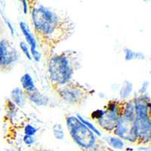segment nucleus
<instances>
[{
	"mask_svg": "<svg viewBox=\"0 0 151 151\" xmlns=\"http://www.w3.org/2000/svg\"><path fill=\"white\" fill-rule=\"evenodd\" d=\"M10 98L11 101L18 107H24L27 101L25 91L20 87L14 88L11 91Z\"/></svg>",
	"mask_w": 151,
	"mask_h": 151,
	"instance_id": "nucleus-11",
	"label": "nucleus"
},
{
	"mask_svg": "<svg viewBox=\"0 0 151 151\" xmlns=\"http://www.w3.org/2000/svg\"><path fill=\"white\" fill-rule=\"evenodd\" d=\"M19 27H20L23 36L26 40V42L29 45L32 58L36 62H40L41 60L42 53L38 50V44L34 34L32 33L29 26L24 21H21L19 23Z\"/></svg>",
	"mask_w": 151,
	"mask_h": 151,
	"instance_id": "nucleus-9",
	"label": "nucleus"
},
{
	"mask_svg": "<svg viewBox=\"0 0 151 151\" xmlns=\"http://www.w3.org/2000/svg\"><path fill=\"white\" fill-rule=\"evenodd\" d=\"M31 151H54L52 150L48 149V148H43V147H36L33 149Z\"/></svg>",
	"mask_w": 151,
	"mask_h": 151,
	"instance_id": "nucleus-24",
	"label": "nucleus"
},
{
	"mask_svg": "<svg viewBox=\"0 0 151 151\" xmlns=\"http://www.w3.org/2000/svg\"><path fill=\"white\" fill-rule=\"evenodd\" d=\"M113 135L120 137L124 141L136 144V136L134 130V120H131L123 115L119 118L113 129Z\"/></svg>",
	"mask_w": 151,
	"mask_h": 151,
	"instance_id": "nucleus-8",
	"label": "nucleus"
},
{
	"mask_svg": "<svg viewBox=\"0 0 151 151\" xmlns=\"http://www.w3.org/2000/svg\"><path fill=\"white\" fill-rule=\"evenodd\" d=\"M76 116L77 117V118L79 119V121L83 122V123L86 125V127L88 128L90 130L92 131V132H94V133H95V134H96L98 136H99V137H101L102 136L101 132H100V130L98 129V128H96L95 126H94V124H92L91 122H90L88 120H87V119H86L83 118V117L80 114H76Z\"/></svg>",
	"mask_w": 151,
	"mask_h": 151,
	"instance_id": "nucleus-17",
	"label": "nucleus"
},
{
	"mask_svg": "<svg viewBox=\"0 0 151 151\" xmlns=\"http://www.w3.org/2000/svg\"><path fill=\"white\" fill-rule=\"evenodd\" d=\"M5 151H17V150H15V149H7Z\"/></svg>",
	"mask_w": 151,
	"mask_h": 151,
	"instance_id": "nucleus-25",
	"label": "nucleus"
},
{
	"mask_svg": "<svg viewBox=\"0 0 151 151\" xmlns=\"http://www.w3.org/2000/svg\"><path fill=\"white\" fill-rule=\"evenodd\" d=\"M52 133H53L54 137L59 141H62L65 136L64 128L60 123H56L52 126Z\"/></svg>",
	"mask_w": 151,
	"mask_h": 151,
	"instance_id": "nucleus-16",
	"label": "nucleus"
},
{
	"mask_svg": "<svg viewBox=\"0 0 151 151\" xmlns=\"http://www.w3.org/2000/svg\"><path fill=\"white\" fill-rule=\"evenodd\" d=\"M126 100H110L103 108V114L98 120L97 125L101 130L108 134H113V129L119 118L123 113Z\"/></svg>",
	"mask_w": 151,
	"mask_h": 151,
	"instance_id": "nucleus-6",
	"label": "nucleus"
},
{
	"mask_svg": "<svg viewBox=\"0 0 151 151\" xmlns=\"http://www.w3.org/2000/svg\"><path fill=\"white\" fill-rule=\"evenodd\" d=\"M56 96L65 103L73 106H80L91 96L95 91L89 89L78 81L74 79L60 86L54 91Z\"/></svg>",
	"mask_w": 151,
	"mask_h": 151,
	"instance_id": "nucleus-5",
	"label": "nucleus"
},
{
	"mask_svg": "<svg viewBox=\"0 0 151 151\" xmlns=\"http://www.w3.org/2000/svg\"><path fill=\"white\" fill-rule=\"evenodd\" d=\"M133 90V84L129 81L125 80L123 82L122 87L119 90V97L121 100H128L130 98Z\"/></svg>",
	"mask_w": 151,
	"mask_h": 151,
	"instance_id": "nucleus-15",
	"label": "nucleus"
},
{
	"mask_svg": "<svg viewBox=\"0 0 151 151\" xmlns=\"http://www.w3.org/2000/svg\"><path fill=\"white\" fill-rule=\"evenodd\" d=\"M79 68V55L76 51L66 50L52 54L47 59V73L52 91L73 80Z\"/></svg>",
	"mask_w": 151,
	"mask_h": 151,
	"instance_id": "nucleus-2",
	"label": "nucleus"
},
{
	"mask_svg": "<svg viewBox=\"0 0 151 151\" xmlns=\"http://www.w3.org/2000/svg\"><path fill=\"white\" fill-rule=\"evenodd\" d=\"M64 119L71 138L82 151H114L76 116L67 113Z\"/></svg>",
	"mask_w": 151,
	"mask_h": 151,
	"instance_id": "nucleus-3",
	"label": "nucleus"
},
{
	"mask_svg": "<svg viewBox=\"0 0 151 151\" xmlns=\"http://www.w3.org/2000/svg\"><path fill=\"white\" fill-rule=\"evenodd\" d=\"M144 2H150L151 0H144Z\"/></svg>",
	"mask_w": 151,
	"mask_h": 151,
	"instance_id": "nucleus-26",
	"label": "nucleus"
},
{
	"mask_svg": "<svg viewBox=\"0 0 151 151\" xmlns=\"http://www.w3.org/2000/svg\"><path fill=\"white\" fill-rule=\"evenodd\" d=\"M104 141L112 149L122 150L125 147V143L123 140L117 136H108L104 137Z\"/></svg>",
	"mask_w": 151,
	"mask_h": 151,
	"instance_id": "nucleus-14",
	"label": "nucleus"
},
{
	"mask_svg": "<svg viewBox=\"0 0 151 151\" xmlns=\"http://www.w3.org/2000/svg\"><path fill=\"white\" fill-rule=\"evenodd\" d=\"M132 100L135 111L134 130L136 136V144L147 146L151 142L150 97L146 93L134 96Z\"/></svg>",
	"mask_w": 151,
	"mask_h": 151,
	"instance_id": "nucleus-4",
	"label": "nucleus"
},
{
	"mask_svg": "<svg viewBox=\"0 0 151 151\" xmlns=\"http://www.w3.org/2000/svg\"><path fill=\"white\" fill-rule=\"evenodd\" d=\"M20 58V54L14 44L7 39L0 40V72L9 73Z\"/></svg>",
	"mask_w": 151,
	"mask_h": 151,
	"instance_id": "nucleus-7",
	"label": "nucleus"
},
{
	"mask_svg": "<svg viewBox=\"0 0 151 151\" xmlns=\"http://www.w3.org/2000/svg\"><path fill=\"white\" fill-rule=\"evenodd\" d=\"M5 23L7 24L8 27H9V30H10L12 36H14V27H13V26H12V24H11V22L9 21V20H8L7 18H5Z\"/></svg>",
	"mask_w": 151,
	"mask_h": 151,
	"instance_id": "nucleus-23",
	"label": "nucleus"
},
{
	"mask_svg": "<svg viewBox=\"0 0 151 151\" xmlns=\"http://www.w3.org/2000/svg\"><path fill=\"white\" fill-rule=\"evenodd\" d=\"M124 59L125 61H132V60H144L146 58V56L143 52H136L132 48H125L123 49Z\"/></svg>",
	"mask_w": 151,
	"mask_h": 151,
	"instance_id": "nucleus-13",
	"label": "nucleus"
},
{
	"mask_svg": "<svg viewBox=\"0 0 151 151\" xmlns=\"http://www.w3.org/2000/svg\"><path fill=\"white\" fill-rule=\"evenodd\" d=\"M21 2L23 6V11H24V14H27L28 12V6H27V0H19Z\"/></svg>",
	"mask_w": 151,
	"mask_h": 151,
	"instance_id": "nucleus-22",
	"label": "nucleus"
},
{
	"mask_svg": "<svg viewBox=\"0 0 151 151\" xmlns=\"http://www.w3.org/2000/svg\"><path fill=\"white\" fill-rule=\"evenodd\" d=\"M38 46L48 59L60 43L74 33L75 26L67 16L40 3L38 0H27Z\"/></svg>",
	"mask_w": 151,
	"mask_h": 151,
	"instance_id": "nucleus-1",
	"label": "nucleus"
},
{
	"mask_svg": "<svg viewBox=\"0 0 151 151\" xmlns=\"http://www.w3.org/2000/svg\"><path fill=\"white\" fill-rule=\"evenodd\" d=\"M39 131V129L36 128L34 125H31V124L27 123L25 125L24 129V133L25 135H29V136H35L36 133Z\"/></svg>",
	"mask_w": 151,
	"mask_h": 151,
	"instance_id": "nucleus-19",
	"label": "nucleus"
},
{
	"mask_svg": "<svg viewBox=\"0 0 151 151\" xmlns=\"http://www.w3.org/2000/svg\"><path fill=\"white\" fill-rule=\"evenodd\" d=\"M150 86V83L149 81H144V83H142V86H141V88L139 89L138 91V93L139 94H144L147 93V90H148V88H149Z\"/></svg>",
	"mask_w": 151,
	"mask_h": 151,
	"instance_id": "nucleus-21",
	"label": "nucleus"
},
{
	"mask_svg": "<svg viewBox=\"0 0 151 151\" xmlns=\"http://www.w3.org/2000/svg\"><path fill=\"white\" fill-rule=\"evenodd\" d=\"M22 140L23 142L26 145H27V146H32L36 142V137H35V136L25 135L24 134L22 137Z\"/></svg>",
	"mask_w": 151,
	"mask_h": 151,
	"instance_id": "nucleus-20",
	"label": "nucleus"
},
{
	"mask_svg": "<svg viewBox=\"0 0 151 151\" xmlns=\"http://www.w3.org/2000/svg\"><path fill=\"white\" fill-rule=\"evenodd\" d=\"M1 109H2V107H1V104H0V110H1Z\"/></svg>",
	"mask_w": 151,
	"mask_h": 151,
	"instance_id": "nucleus-27",
	"label": "nucleus"
},
{
	"mask_svg": "<svg viewBox=\"0 0 151 151\" xmlns=\"http://www.w3.org/2000/svg\"><path fill=\"white\" fill-rule=\"evenodd\" d=\"M20 83H21V87H22L21 88L25 92H31V91L38 90L32 76L29 73H25L21 76Z\"/></svg>",
	"mask_w": 151,
	"mask_h": 151,
	"instance_id": "nucleus-12",
	"label": "nucleus"
},
{
	"mask_svg": "<svg viewBox=\"0 0 151 151\" xmlns=\"http://www.w3.org/2000/svg\"><path fill=\"white\" fill-rule=\"evenodd\" d=\"M27 99L37 106H48L51 104V99L48 96L36 90L31 92H25Z\"/></svg>",
	"mask_w": 151,
	"mask_h": 151,
	"instance_id": "nucleus-10",
	"label": "nucleus"
},
{
	"mask_svg": "<svg viewBox=\"0 0 151 151\" xmlns=\"http://www.w3.org/2000/svg\"><path fill=\"white\" fill-rule=\"evenodd\" d=\"M19 46H20V48H21V52H23L25 56H26L27 58L29 60H32L33 58H32V55H31L30 53V49H29V45H27V43L26 42L21 41L19 43Z\"/></svg>",
	"mask_w": 151,
	"mask_h": 151,
	"instance_id": "nucleus-18",
	"label": "nucleus"
}]
</instances>
